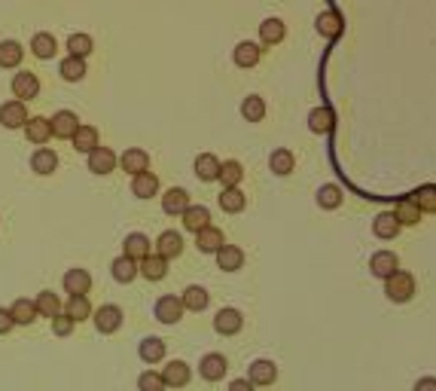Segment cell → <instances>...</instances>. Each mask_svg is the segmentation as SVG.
Listing matches in <instances>:
<instances>
[{
	"label": "cell",
	"mask_w": 436,
	"mask_h": 391,
	"mask_svg": "<svg viewBox=\"0 0 436 391\" xmlns=\"http://www.w3.org/2000/svg\"><path fill=\"white\" fill-rule=\"evenodd\" d=\"M385 294L391 303H409L415 296V275L397 269L391 278H385Z\"/></svg>",
	"instance_id": "cell-1"
},
{
	"label": "cell",
	"mask_w": 436,
	"mask_h": 391,
	"mask_svg": "<svg viewBox=\"0 0 436 391\" xmlns=\"http://www.w3.org/2000/svg\"><path fill=\"white\" fill-rule=\"evenodd\" d=\"M123 309L113 303H107V306H101V309L92 312V321H95V327L98 333H104V337H110V333H116L119 327H123Z\"/></svg>",
	"instance_id": "cell-2"
},
{
	"label": "cell",
	"mask_w": 436,
	"mask_h": 391,
	"mask_svg": "<svg viewBox=\"0 0 436 391\" xmlns=\"http://www.w3.org/2000/svg\"><path fill=\"white\" fill-rule=\"evenodd\" d=\"M156 318H159L162 324H177L180 318H183V303H180V296H174V294H165V296H159L156 300Z\"/></svg>",
	"instance_id": "cell-3"
},
{
	"label": "cell",
	"mask_w": 436,
	"mask_h": 391,
	"mask_svg": "<svg viewBox=\"0 0 436 391\" xmlns=\"http://www.w3.org/2000/svg\"><path fill=\"white\" fill-rule=\"evenodd\" d=\"M226 370H229V361L223 358L220 351H208V355L199 361V376L208 379V383H220V379L226 376Z\"/></svg>",
	"instance_id": "cell-4"
},
{
	"label": "cell",
	"mask_w": 436,
	"mask_h": 391,
	"mask_svg": "<svg viewBox=\"0 0 436 391\" xmlns=\"http://www.w3.org/2000/svg\"><path fill=\"white\" fill-rule=\"evenodd\" d=\"M241 327H244V315H241L238 309L226 306V309H220V312H217V318H214V330L220 333V337H235V333H241Z\"/></svg>",
	"instance_id": "cell-5"
},
{
	"label": "cell",
	"mask_w": 436,
	"mask_h": 391,
	"mask_svg": "<svg viewBox=\"0 0 436 391\" xmlns=\"http://www.w3.org/2000/svg\"><path fill=\"white\" fill-rule=\"evenodd\" d=\"M9 89H13V95L18 101H31V98L40 95V80H37V73H31V71H18Z\"/></svg>",
	"instance_id": "cell-6"
},
{
	"label": "cell",
	"mask_w": 436,
	"mask_h": 391,
	"mask_svg": "<svg viewBox=\"0 0 436 391\" xmlns=\"http://www.w3.org/2000/svg\"><path fill=\"white\" fill-rule=\"evenodd\" d=\"M27 123V107H25V101H6V104H0V126L4 128H25Z\"/></svg>",
	"instance_id": "cell-7"
},
{
	"label": "cell",
	"mask_w": 436,
	"mask_h": 391,
	"mask_svg": "<svg viewBox=\"0 0 436 391\" xmlns=\"http://www.w3.org/2000/svg\"><path fill=\"white\" fill-rule=\"evenodd\" d=\"M397 269H400V257H397L394 251H375V254L369 257V272L375 278H391Z\"/></svg>",
	"instance_id": "cell-8"
},
{
	"label": "cell",
	"mask_w": 436,
	"mask_h": 391,
	"mask_svg": "<svg viewBox=\"0 0 436 391\" xmlns=\"http://www.w3.org/2000/svg\"><path fill=\"white\" fill-rule=\"evenodd\" d=\"M162 379H165V388H183V385H189L192 370L187 361H168L162 370Z\"/></svg>",
	"instance_id": "cell-9"
},
{
	"label": "cell",
	"mask_w": 436,
	"mask_h": 391,
	"mask_svg": "<svg viewBox=\"0 0 436 391\" xmlns=\"http://www.w3.org/2000/svg\"><path fill=\"white\" fill-rule=\"evenodd\" d=\"M275 379H278V367L272 364V361H266V358H259V361H254V364H250L247 367V383L250 385H272L275 383Z\"/></svg>",
	"instance_id": "cell-10"
},
{
	"label": "cell",
	"mask_w": 436,
	"mask_h": 391,
	"mask_svg": "<svg viewBox=\"0 0 436 391\" xmlns=\"http://www.w3.org/2000/svg\"><path fill=\"white\" fill-rule=\"evenodd\" d=\"M119 165H123V172H128L135 178V174H141V172H150V153L141 150V147H128V150L119 156Z\"/></svg>",
	"instance_id": "cell-11"
},
{
	"label": "cell",
	"mask_w": 436,
	"mask_h": 391,
	"mask_svg": "<svg viewBox=\"0 0 436 391\" xmlns=\"http://www.w3.org/2000/svg\"><path fill=\"white\" fill-rule=\"evenodd\" d=\"M49 126H52V138H61V141H70L73 132H77V126H80V119L73 110H58L52 119H49Z\"/></svg>",
	"instance_id": "cell-12"
},
{
	"label": "cell",
	"mask_w": 436,
	"mask_h": 391,
	"mask_svg": "<svg viewBox=\"0 0 436 391\" xmlns=\"http://www.w3.org/2000/svg\"><path fill=\"white\" fill-rule=\"evenodd\" d=\"M119 156L110 150V147H95V150L89 153V172L92 174H110L116 169Z\"/></svg>",
	"instance_id": "cell-13"
},
{
	"label": "cell",
	"mask_w": 436,
	"mask_h": 391,
	"mask_svg": "<svg viewBox=\"0 0 436 391\" xmlns=\"http://www.w3.org/2000/svg\"><path fill=\"white\" fill-rule=\"evenodd\" d=\"M156 254L165 257V260H174L183 254V236L174 229H165L159 239H156Z\"/></svg>",
	"instance_id": "cell-14"
},
{
	"label": "cell",
	"mask_w": 436,
	"mask_h": 391,
	"mask_svg": "<svg viewBox=\"0 0 436 391\" xmlns=\"http://www.w3.org/2000/svg\"><path fill=\"white\" fill-rule=\"evenodd\" d=\"M189 205H192V202H189V193L183 190V187H171L168 193L162 196V211L171 214V217H180V214L187 211Z\"/></svg>",
	"instance_id": "cell-15"
},
{
	"label": "cell",
	"mask_w": 436,
	"mask_h": 391,
	"mask_svg": "<svg viewBox=\"0 0 436 391\" xmlns=\"http://www.w3.org/2000/svg\"><path fill=\"white\" fill-rule=\"evenodd\" d=\"M25 138H27L31 144L43 147V144L52 138V126H49V119H46V116H27V123H25Z\"/></svg>",
	"instance_id": "cell-16"
},
{
	"label": "cell",
	"mask_w": 436,
	"mask_h": 391,
	"mask_svg": "<svg viewBox=\"0 0 436 391\" xmlns=\"http://www.w3.org/2000/svg\"><path fill=\"white\" fill-rule=\"evenodd\" d=\"M268 169H272V174H278V178H287L293 169H296V156L290 147H278V150H272V156H268Z\"/></svg>",
	"instance_id": "cell-17"
},
{
	"label": "cell",
	"mask_w": 436,
	"mask_h": 391,
	"mask_svg": "<svg viewBox=\"0 0 436 391\" xmlns=\"http://www.w3.org/2000/svg\"><path fill=\"white\" fill-rule=\"evenodd\" d=\"M110 275L116 278L119 284H132L137 275H141V269H137V260H132V257H116L113 263H110Z\"/></svg>",
	"instance_id": "cell-18"
},
{
	"label": "cell",
	"mask_w": 436,
	"mask_h": 391,
	"mask_svg": "<svg viewBox=\"0 0 436 391\" xmlns=\"http://www.w3.org/2000/svg\"><path fill=\"white\" fill-rule=\"evenodd\" d=\"M137 269H141V275L147 282H162V278L168 275V260L159 254H147L141 263H137Z\"/></svg>",
	"instance_id": "cell-19"
},
{
	"label": "cell",
	"mask_w": 436,
	"mask_h": 391,
	"mask_svg": "<svg viewBox=\"0 0 436 391\" xmlns=\"http://www.w3.org/2000/svg\"><path fill=\"white\" fill-rule=\"evenodd\" d=\"M223 245H226V236H223V229H217V227H205L201 232H196V248L201 254H217Z\"/></svg>",
	"instance_id": "cell-20"
},
{
	"label": "cell",
	"mask_w": 436,
	"mask_h": 391,
	"mask_svg": "<svg viewBox=\"0 0 436 391\" xmlns=\"http://www.w3.org/2000/svg\"><path fill=\"white\" fill-rule=\"evenodd\" d=\"M55 169H58V156H55V150H49V147H37V150L31 153V172L34 174H52Z\"/></svg>",
	"instance_id": "cell-21"
},
{
	"label": "cell",
	"mask_w": 436,
	"mask_h": 391,
	"mask_svg": "<svg viewBox=\"0 0 436 391\" xmlns=\"http://www.w3.org/2000/svg\"><path fill=\"white\" fill-rule=\"evenodd\" d=\"M373 232H375V239H382V241H391L400 236V220L394 217V211H382L378 217L373 220Z\"/></svg>",
	"instance_id": "cell-22"
},
{
	"label": "cell",
	"mask_w": 436,
	"mask_h": 391,
	"mask_svg": "<svg viewBox=\"0 0 436 391\" xmlns=\"http://www.w3.org/2000/svg\"><path fill=\"white\" fill-rule=\"evenodd\" d=\"M123 254L141 263L147 254H153V251H150V239H147L144 232H128L125 241H123Z\"/></svg>",
	"instance_id": "cell-23"
},
{
	"label": "cell",
	"mask_w": 436,
	"mask_h": 391,
	"mask_svg": "<svg viewBox=\"0 0 436 391\" xmlns=\"http://www.w3.org/2000/svg\"><path fill=\"white\" fill-rule=\"evenodd\" d=\"M70 141H73V150H77V153H92V150H95V147H101L98 144V128L95 126H77V132H73V138H70Z\"/></svg>",
	"instance_id": "cell-24"
},
{
	"label": "cell",
	"mask_w": 436,
	"mask_h": 391,
	"mask_svg": "<svg viewBox=\"0 0 436 391\" xmlns=\"http://www.w3.org/2000/svg\"><path fill=\"white\" fill-rule=\"evenodd\" d=\"M217 266L223 269V272H238V269L244 266V251H241L238 245H223L217 251Z\"/></svg>",
	"instance_id": "cell-25"
},
{
	"label": "cell",
	"mask_w": 436,
	"mask_h": 391,
	"mask_svg": "<svg viewBox=\"0 0 436 391\" xmlns=\"http://www.w3.org/2000/svg\"><path fill=\"white\" fill-rule=\"evenodd\" d=\"M61 284H64V291H68L70 296L73 294H89V287H92V275L86 272V269H68L61 278Z\"/></svg>",
	"instance_id": "cell-26"
},
{
	"label": "cell",
	"mask_w": 436,
	"mask_h": 391,
	"mask_svg": "<svg viewBox=\"0 0 436 391\" xmlns=\"http://www.w3.org/2000/svg\"><path fill=\"white\" fill-rule=\"evenodd\" d=\"M180 303H183V309L187 312H205L208 303H211V294L205 291V287H199V284H189L187 291H183Z\"/></svg>",
	"instance_id": "cell-27"
},
{
	"label": "cell",
	"mask_w": 436,
	"mask_h": 391,
	"mask_svg": "<svg viewBox=\"0 0 436 391\" xmlns=\"http://www.w3.org/2000/svg\"><path fill=\"white\" fill-rule=\"evenodd\" d=\"M180 217H183V227H187L189 232H201L205 227H211V211L205 208V205H189Z\"/></svg>",
	"instance_id": "cell-28"
},
{
	"label": "cell",
	"mask_w": 436,
	"mask_h": 391,
	"mask_svg": "<svg viewBox=\"0 0 436 391\" xmlns=\"http://www.w3.org/2000/svg\"><path fill=\"white\" fill-rule=\"evenodd\" d=\"M64 315H70L73 321H89L92 318V303H89V296L86 294H73L68 296V303H64Z\"/></svg>",
	"instance_id": "cell-29"
},
{
	"label": "cell",
	"mask_w": 436,
	"mask_h": 391,
	"mask_svg": "<svg viewBox=\"0 0 436 391\" xmlns=\"http://www.w3.org/2000/svg\"><path fill=\"white\" fill-rule=\"evenodd\" d=\"M34 306H37V315L40 318H55V315H61V300H58V294H52V291H40L37 294V300H34Z\"/></svg>",
	"instance_id": "cell-30"
},
{
	"label": "cell",
	"mask_w": 436,
	"mask_h": 391,
	"mask_svg": "<svg viewBox=\"0 0 436 391\" xmlns=\"http://www.w3.org/2000/svg\"><path fill=\"white\" fill-rule=\"evenodd\" d=\"M132 193L137 196V199H153V196L159 193V178H156L153 172H141V174H135V181H132Z\"/></svg>",
	"instance_id": "cell-31"
},
{
	"label": "cell",
	"mask_w": 436,
	"mask_h": 391,
	"mask_svg": "<svg viewBox=\"0 0 436 391\" xmlns=\"http://www.w3.org/2000/svg\"><path fill=\"white\" fill-rule=\"evenodd\" d=\"M137 355H141L144 364H159V361L165 358V339H159V337L141 339V346H137Z\"/></svg>",
	"instance_id": "cell-32"
},
{
	"label": "cell",
	"mask_w": 436,
	"mask_h": 391,
	"mask_svg": "<svg viewBox=\"0 0 436 391\" xmlns=\"http://www.w3.org/2000/svg\"><path fill=\"white\" fill-rule=\"evenodd\" d=\"M287 37V28L281 18H266L263 25H259V40H263V46H278Z\"/></svg>",
	"instance_id": "cell-33"
},
{
	"label": "cell",
	"mask_w": 436,
	"mask_h": 391,
	"mask_svg": "<svg viewBox=\"0 0 436 391\" xmlns=\"http://www.w3.org/2000/svg\"><path fill=\"white\" fill-rule=\"evenodd\" d=\"M31 52L37 55V59H52L55 52H58V43H55V37L49 34V31H37L34 37H31Z\"/></svg>",
	"instance_id": "cell-34"
},
{
	"label": "cell",
	"mask_w": 436,
	"mask_h": 391,
	"mask_svg": "<svg viewBox=\"0 0 436 391\" xmlns=\"http://www.w3.org/2000/svg\"><path fill=\"white\" fill-rule=\"evenodd\" d=\"M192 169H196L199 181H217L220 178V160H217L214 153H199Z\"/></svg>",
	"instance_id": "cell-35"
},
{
	"label": "cell",
	"mask_w": 436,
	"mask_h": 391,
	"mask_svg": "<svg viewBox=\"0 0 436 391\" xmlns=\"http://www.w3.org/2000/svg\"><path fill=\"white\" fill-rule=\"evenodd\" d=\"M217 181H223V190L226 187H241V181H244V165H241L238 160L220 162V178Z\"/></svg>",
	"instance_id": "cell-36"
},
{
	"label": "cell",
	"mask_w": 436,
	"mask_h": 391,
	"mask_svg": "<svg viewBox=\"0 0 436 391\" xmlns=\"http://www.w3.org/2000/svg\"><path fill=\"white\" fill-rule=\"evenodd\" d=\"M9 315H13V321L15 324H34L40 315H37V306H34V300H27V296H22V300H15L13 306H9Z\"/></svg>",
	"instance_id": "cell-37"
},
{
	"label": "cell",
	"mask_w": 436,
	"mask_h": 391,
	"mask_svg": "<svg viewBox=\"0 0 436 391\" xmlns=\"http://www.w3.org/2000/svg\"><path fill=\"white\" fill-rule=\"evenodd\" d=\"M259 55H263V49H259L256 43L244 40V43H238V46H235L232 59H235L238 68H254V64H259Z\"/></svg>",
	"instance_id": "cell-38"
},
{
	"label": "cell",
	"mask_w": 436,
	"mask_h": 391,
	"mask_svg": "<svg viewBox=\"0 0 436 391\" xmlns=\"http://www.w3.org/2000/svg\"><path fill=\"white\" fill-rule=\"evenodd\" d=\"M244 205H247V196L241 193L238 187H226L220 193V208L226 214H241V211H244Z\"/></svg>",
	"instance_id": "cell-39"
},
{
	"label": "cell",
	"mask_w": 436,
	"mask_h": 391,
	"mask_svg": "<svg viewBox=\"0 0 436 391\" xmlns=\"http://www.w3.org/2000/svg\"><path fill=\"white\" fill-rule=\"evenodd\" d=\"M58 73L68 83H80L82 77H86V59H77V55H68V59H64L61 64H58Z\"/></svg>",
	"instance_id": "cell-40"
},
{
	"label": "cell",
	"mask_w": 436,
	"mask_h": 391,
	"mask_svg": "<svg viewBox=\"0 0 436 391\" xmlns=\"http://www.w3.org/2000/svg\"><path fill=\"white\" fill-rule=\"evenodd\" d=\"M22 59H25L22 43H15V40H4V43H0V68H18Z\"/></svg>",
	"instance_id": "cell-41"
},
{
	"label": "cell",
	"mask_w": 436,
	"mask_h": 391,
	"mask_svg": "<svg viewBox=\"0 0 436 391\" xmlns=\"http://www.w3.org/2000/svg\"><path fill=\"white\" fill-rule=\"evenodd\" d=\"M241 116H244L247 123H263L266 119V101L259 95H247L241 101Z\"/></svg>",
	"instance_id": "cell-42"
},
{
	"label": "cell",
	"mask_w": 436,
	"mask_h": 391,
	"mask_svg": "<svg viewBox=\"0 0 436 391\" xmlns=\"http://www.w3.org/2000/svg\"><path fill=\"white\" fill-rule=\"evenodd\" d=\"M394 217L400 220V227H415V223L421 220V211H418V205H415L412 199H400L397 202V208H394Z\"/></svg>",
	"instance_id": "cell-43"
},
{
	"label": "cell",
	"mask_w": 436,
	"mask_h": 391,
	"mask_svg": "<svg viewBox=\"0 0 436 391\" xmlns=\"http://www.w3.org/2000/svg\"><path fill=\"white\" fill-rule=\"evenodd\" d=\"M342 28H345V22H342V16L339 13H320L318 16V31L323 34V37H330V40H336V37L342 34Z\"/></svg>",
	"instance_id": "cell-44"
},
{
	"label": "cell",
	"mask_w": 436,
	"mask_h": 391,
	"mask_svg": "<svg viewBox=\"0 0 436 391\" xmlns=\"http://www.w3.org/2000/svg\"><path fill=\"white\" fill-rule=\"evenodd\" d=\"M309 128L318 135H327L332 128V110L330 107H314L309 114Z\"/></svg>",
	"instance_id": "cell-45"
},
{
	"label": "cell",
	"mask_w": 436,
	"mask_h": 391,
	"mask_svg": "<svg viewBox=\"0 0 436 391\" xmlns=\"http://www.w3.org/2000/svg\"><path fill=\"white\" fill-rule=\"evenodd\" d=\"M318 205L323 211H332L342 205V190L336 187V184H323V187L318 190Z\"/></svg>",
	"instance_id": "cell-46"
},
{
	"label": "cell",
	"mask_w": 436,
	"mask_h": 391,
	"mask_svg": "<svg viewBox=\"0 0 436 391\" xmlns=\"http://www.w3.org/2000/svg\"><path fill=\"white\" fill-rule=\"evenodd\" d=\"M68 49H70V55H77V59H86V55L95 49V43H92L89 34H70L68 37Z\"/></svg>",
	"instance_id": "cell-47"
},
{
	"label": "cell",
	"mask_w": 436,
	"mask_h": 391,
	"mask_svg": "<svg viewBox=\"0 0 436 391\" xmlns=\"http://www.w3.org/2000/svg\"><path fill=\"white\" fill-rule=\"evenodd\" d=\"M137 391H165L162 373H156V370H144V373L137 376Z\"/></svg>",
	"instance_id": "cell-48"
},
{
	"label": "cell",
	"mask_w": 436,
	"mask_h": 391,
	"mask_svg": "<svg viewBox=\"0 0 436 391\" xmlns=\"http://www.w3.org/2000/svg\"><path fill=\"white\" fill-rule=\"evenodd\" d=\"M412 202L418 205V211H428L436 214V187H421L418 193L412 196Z\"/></svg>",
	"instance_id": "cell-49"
},
{
	"label": "cell",
	"mask_w": 436,
	"mask_h": 391,
	"mask_svg": "<svg viewBox=\"0 0 436 391\" xmlns=\"http://www.w3.org/2000/svg\"><path fill=\"white\" fill-rule=\"evenodd\" d=\"M73 324H77V321H73L70 318V315H55V318H52V333H55V337H70V333H73Z\"/></svg>",
	"instance_id": "cell-50"
},
{
	"label": "cell",
	"mask_w": 436,
	"mask_h": 391,
	"mask_svg": "<svg viewBox=\"0 0 436 391\" xmlns=\"http://www.w3.org/2000/svg\"><path fill=\"white\" fill-rule=\"evenodd\" d=\"M13 327H15L13 315H9V309H4V306H0V337H4V333H9Z\"/></svg>",
	"instance_id": "cell-51"
},
{
	"label": "cell",
	"mask_w": 436,
	"mask_h": 391,
	"mask_svg": "<svg viewBox=\"0 0 436 391\" xmlns=\"http://www.w3.org/2000/svg\"><path fill=\"white\" fill-rule=\"evenodd\" d=\"M412 391H436V376H424V379H418Z\"/></svg>",
	"instance_id": "cell-52"
},
{
	"label": "cell",
	"mask_w": 436,
	"mask_h": 391,
	"mask_svg": "<svg viewBox=\"0 0 436 391\" xmlns=\"http://www.w3.org/2000/svg\"><path fill=\"white\" fill-rule=\"evenodd\" d=\"M229 391H254V385H250L247 379H232V383H229Z\"/></svg>",
	"instance_id": "cell-53"
}]
</instances>
